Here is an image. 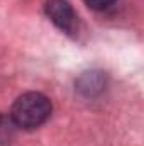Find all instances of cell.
<instances>
[{
    "label": "cell",
    "instance_id": "obj_3",
    "mask_svg": "<svg viewBox=\"0 0 144 146\" xmlns=\"http://www.w3.org/2000/svg\"><path fill=\"white\" fill-rule=\"evenodd\" d=\"M105 83H107V75L105 72H98V70H93V72H85L81 73L76 80V90L85 95V97H95L98 95L104 88H105Z\"/></svg>",
    "mask_w": 144,
    "mask_h": 146
},
{
    "label": "cell",
    "instance_id": "obj_2",
    "mask_svg": "<svg viewBox=\"0 0 144 146\" xmlns=\"http://www.w3.org/2000/svg\"><path fill=\"white\" fill-rule=\"evenodd\" d=\"M46 17L65 34L75 36L80 29L78 14L68 0H48L44 3Z\"/></svg>",
    "mask_w": 144,
    "mask_h": 146
},
{
    "label": "cell",
    "instance_id": "obj_1",
    "mask_svg": "<svg viewBox=\"0 0 144 146\" xmlns=\"http://www.w3.org/2000/svg\"><path fill=\"white\" fill-rule=\"evenodd\" d=\"M51 100L41 92H26L19 95L12 106V119L19 129H37L51 115Z\"/></svg>",
    "mask_w": 144,
    "mask_h": 146
},
{
    "label": "cell",
    "instance_id": "obj_4",
    "mask_svg": "<svg viewBox=\"0 0 144 146\" xmlns=\"http://www.w3.org/2000/svg\"><path fill=\"white\" fill-rule=\"evenodd\" d=\"M19 126L10 114H0V146H9L17 136Z\"/></svg>",
    "mask_w": 144,
    "mask_h": 146
},
{
    "label": "cell",
    "instance_id": "obj_5",
    "mask_svg": "<svg viewBox=\"0 0 144 146\" xmlns=\"http://www.w3.org/2000/svg\"><path fill=\"white\" fill-rule=\"evenodd\" d=\"M83 2L92 10H107L108 7H112L117 0H83Z\"/></svg>",
    "mask_w": 144,
    "mask_h": 146
}]
</instances>
